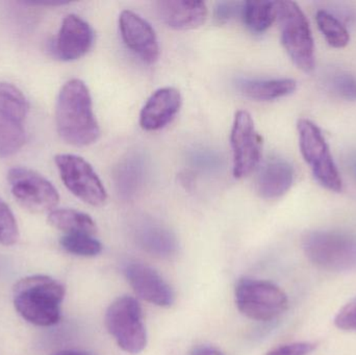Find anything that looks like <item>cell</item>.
Returning a JSON list of instances; mask_svg holds the SVG:
<instances>
[{
	"mask_svg": "<svg viewBox=\"0 0 356 355\" xmlns=\"http://www.w3.org/2000/svg\"><path fill=\"white\" fill-rule=\"evenodd\" d=\"M56 127L60 137L76 147L92 145L99 139L91 94L81 79H71L60 89L56 102Z\"/></svg>",
	"mask_w": 356,
	"mask_h": 355,
	"instance_id": "cell-1",
	"label": "cell"
},
{
	"mask_svg": "<svg viewBox=\"0 0 356 355\" xmlns=\"http://www.w3.org/2000/svg\"><path fill=\"white\" fill-rule=\"evenodd\" d=\"M64 297V286L45 275L25 277L14 287L15 308L38 327H52L60 321Z\"/></svg>",
	"mask_w": 356,
	"mask_h": 355,
	"instance_id": "cell-2",
	"label": "cell"
},
{
	"mask_svg": "<svg viewBox=\"0 0 356 355\" xmlns=\"http://www.w3.org/2000/svg\"><path fill=\"white\" fill-rule=\"evenodd\" d=\"M276 20L280 37L289 56L300 70L309 73L315 69V44L309 20L294 1H276Z\"/></svg>",
	"mask_w": 356,
	"mask_h": 355,
	"instance_id": "cell-3",
	"label": "cell"
},
{
	"mask_svg": "<svg viewBox=\"0 0 356 355\" xmlns=\"http://www.w3.org/2000/svg\"><path fill=\"white\" fill-rule=\"evenodd\" d=\"M303 251L318 268L332 272L356 269V236L342 231H314L303 237Z\"/></svg>",
	"mask_w": 356,
	"mask_h": 355,
	"instance_id": "cell-4",
	"label": "cell"
},
{
	"mask_svg": "<svg viewBox=\"0 0 356 355\" xmlns=\"http://www.w3.org/2000/svg\"><path fill=\"white\" fill-rule=\"evenodd\" d=\"M106 327L119 347L129 354H138L147 345L143 311L135 298L123 296L115 300L106 314Z\"/></svg>",
	"mask_w": 356,
	"mask_h": 355,
	"instance_id": "cell-5",
	"label": "cell"
},
{
	"mask_svg": "<svg viewBox=\"0 0 356 355\" xmlns=\"http://www.w3.org/2000/svg\"><path fill=\"white\" fill-rule=\"evenodd\" d=\"M236 304L244 316L255 321H270L288 308V296L273 283L259 279H240L236 283Z\"/></svg>",
	"mask_w": 356,
	"mask_h": 355,
	"instance_id": "cell-6",
	"label": "cell"
},
{
	"mask_svg": "<svg viewBox=\"0 0 356 355\" xmlns=\"http://www.w3.org/2000/svg\"><path fill=\"white\" fill-rule=\"evenodd\" d=\"M301 154L320 185L332 192L342 191V179L319 127L309 119L297 124Z\"/></svg>",
	"mask_w": 356,
	"mask_h": 355,
	"instance_id": "cell-7",
	"label": "cell"
},
{
	"mask_svg": "<svg viewBox=\"0 0 356 355\" xmlns=\"http://www.w3.org/2000/svg\"><path fill=\"white\" fill-rule=\"evenodd\" d=\"M60 179L67 189L92 206H102L108 199L106 188L93 167L74 154H58L54 158Z\"/></svg>",
	"mask_w": 356,
	"mask_h": 355,
	"instance_id": "cell-8",
	"label": "cell"
},
{
	"mask_svg": "<svg viewBox=\"0 0 356 355\" xmlns=\"http://www.w3.org/2000/svg\"><path fill=\"white\" fill-rule=\"evenodd\" d=\"M8 181L15 199L31 212H52L60 201V195L54 185L31 169L21 167L10 169Z\"/></svg>",
	"mask_w": 356,
	"mask_h": 355,
	"instance_id": "cell-9",
	"label": "cell"
},
{
	"mask_svg": "<svg viewBox=\"0 0 356 355\" xmlns=\"http://www.w3.org/2000/svg\"><path fill=\"white\" fill-rule=\"evenodd\" d=\"M234 176L238 179L248 176L259 165L263 140L255 129L254 121L247 110H238L234 116L230 133Z\"/></svg>",
	"mask_w": 356,
	"mask_h": 355,
	"instance_id": "cell-10",
	"label": "cell"
},
{
	"mask_svg": "<svg viewBox=\"0 0 356 355\" xmlns=\"http://www.w3.org/2000/svg\"><path fill=\"white\" fill-rule=\"evenodd\" d=\"M121 37L127 48L142 62L154 64L160 56L156 31L148 21L133 10H123L119 17Z\"/></svg>",
	"mask_w": 356,
	"mask_h": 355,
	"instance_id": "cell-11",
	"label": "cell"
},
{
	"mask_svg": "<svg viewBox=\"0 0 356 355\" xmlns=\"http://www.w3.org/2000/svg\"><path fill=\"white\" fill-rule=\"evenodd\" d=\"M94 43V31L89 23L76 15L65 17L58 35L51 43V52L64 62L83 58Z\"/></svg>",
	"mask_w": 356,
	"mask_h": 355,
	"instance_id": "cell-12",
	"label": "cell"
},
{
	"mask_svg": "<svg viewBox=\"0 0 356 355\" xmlns=\"http://www.w3.org/2000/svg\"><path fill=\"white\" fill-rule=\"evenodd\" d=\"M125 275L129 285L141 299L161 308H169L175 304L172 288L152 267L133 263L125 269Z\"/></svg>",
	"mask_w": 356,
	"mask_h": 355,
	"instance_id": "cell-13",
	"label": "cell"
},
{
	"mask_svg": "<svg viewBox=\"0 0 356 355\" xmlns=\"http://www.w3.org/2000/svg\"><path fill=\"white\" fill-rule=\"evenodd\" d=\"M182 98L172 87L156 90L146 101L140 114V125L147 131L164 129L179 112Z\"/></svg>",
	"mask_w": 356,
	"mask_h": 355,
	"instance_id": "cell-14",
	"label": "cell"
},
{
	"mask_svg": "<svg viewBox=\"0 0 356 355\" xmlns=\"http://www.w3.org/2000/svg\"><path fill=\"white\" fill-rule=\"evenodd\" d=\"M156 12L161 20L178 31H188L201 26L207 21V4L202 1L162 0L156 2Z\"/></svg>",
	"mask_w": 356,
	"mask_h": 355,
	"instance_id": "cell-15",
	"label": "cell"
},
{
	"mask_svg": "<svg viewBox=\"0 0 356 355\" xmlns=\"http://www.w3.org/2000/svg\"><path fill=\"white\" fill-rule=\"evenodd\" d=\"M294 168L282 158L266 163L257 177V193L265 199H277L284 196L294 183Z\"/></svg>",
	"mask_w": 356,
	"mask_h": 355,
	"instance_id": "cell-16",
	"label": "cell"
},
{
	"mask_svg": "<svg viewBox=\"0 0 356 355\" xmlns=\"http://www.w3.org/2000/svg\"><path fill=\"white\" fill-rule=\"evenodd\" d=\"M246 97L257 101H272L294 93L296 81L292 79H245L238 83Z\"/></svg>",
	"mask_w": 356,
	"mask_h": 355,
	"instance_id": "cell-17",
	"label": "cell"
},
{
	"mask_svg": "<svg viewBox=\"0 0 356 355\" xmlns=\"http://www.w3.org/2000/svg\"><path fill=\"white\" fill-rule=\"evenodd\" d=\"M48 223L66 235L86 233L94 236L97 231L95 222L89 215L71 208L52 210L48 216Z\"/></svg>",
	"mask_w": 356,
	"mask_h": 355,
	"instance_id": "cell-18",
	"label": "cell"
},
{
	"mask_svg": "<svg viewBox=\"0 0 356 355\" xmlns=\"http://www.w3.org/2000/svg\"><path fill=\"white\" fill-rule=\"evenodd\" d=\"M241 16L249 31L265 33L276 20V1L244 2Z\"/></svg>",
	"mask_w": 356,
	"mask_h": 355,
	"instance_id": "cell-19",
	"label": "cell"
},
{
	"mask_svg": "<svg viewBox=\"0 0 356 355\" xmlns=\"http://www.w3.org/2000/svg\"><path fill=\"white\" fill-rule=\"evenodd\" d=\"M29 110L24 94L16 85L0 81V117L22 123Z\"/></svg>",
	"mask_w": 356,
	"mask_h": 355,
	"instance_id": "cell-20",
	"label": "cell"
},
{
	"mask_svg": "<svg viewBox=\"0 0 356 355\" xmlns=\"http://www.w3.org/2000/svg\"><path fill=\"white\" fill-rule=\"evenodd\" d=\"M316 20L320 31L332 47L341 49L348 45L350 35L346 27L337 17L327 10H318Z\"/></svg>",
	"mask_w": 356,
	"mask_h": 355,
	"instance_id": "cell-21",
	"label": "cell"
},
{
	"mask_svg": "<svg viewBox=\"0 0 356 355\" xmlns=\"http://www.w3.org/2000/svg\"><path fill=\"white\" fill-rule=\"evenodd\" d=\"M25 142L22 123L0 117V158L16 154Z\"/></svg>",
	"mask_w": 356,
	"mask_h": 355,
	"instance_id": "cell-22",
	"label": "cell"
},
{
	"mask_svg": "<svg viewBox=\"0 0 356 355\" xmlns=\"http://www.w3.org/2000/svg\"><path fill=\"white\" fill-rule=\"evenodd\" d=\"M60 246L69 254L74 256L92 258L102 254V244L93 236L86 233L65 235L60 239Z\"/></svg>",
	"mask_w": 356,
	"mask_h": 355,
	"instance_id": "cell-23",
	"label": "cell"
},
{
	"mask_svg": "<svg viewBox=\"0 0 356 355\" xmlns=\"http://www.w3.org/2000/svg\"><path fill=\"white\" fill-rule=\"evenodd\" d=\"M141 162L136 160V158H129L125 160L120 167H119L118 181L117 185L119 189L122 190L123 193H134L136 188L139 187L140 179L143 176V171H142Z\"/></svg>",
	"mask_w": 356,
	"mask_h": 355,
	"instance_id": "cell-24",
	"label": "cell"
},
{
	"mask_svg": "<svg viewBox=\"0 0 356 355\" xmlns=\"http://www.w3.org/2000/svg\"><path fill=\"white\" fill-rule=\"evenodd\" d=\"M19 239V229L16 219L8 204L0 198V244L14 245Z\"/></svg>",
	"mask_w": 356,
	"mask_h": 355,
	"instance_id": "cell-25",
	"label": "cell"
},
{
	"mask_svg": "<svg viewBox=\"0 0 356 355\" xmlns=\"http://www.w3.org/2000/svg\"><path fill=\"white\" fill-rule=\"evenodd\" d=\"M146 247L159 254H170L175 247V240L169 231L161 227H149L142 235Z\"/></svg>",
	"mask_w": 356,
	"mask_h": 355,
	"instance_id": "cell-26",
	"label": "cell"
},
{
	"mask_svg": "<svg viewBox=\"0 0 356 355\" xmlns=\"http://www.w3.org/2000/svg\"><path fill=\"white\" fill-rule=\"evenodd\" d=\"M332 90L339 97L347 101L356 100V77L347 72L337 73L330 81Z\"/></svg>",
	"mask_w": 356,
	"mask_h": 355,
	"instance_id": "cell-27",
	"label": "cell"
},
{
	"mask_svg": "<svg viewBox=\"0 0 356 355\" xmlns=\"http://www.w3.org/2000/svg\"><path fill=\"white\" fill-rule=\"evenodd\" d=\"M334 324L341 331L356 333V298L339 311Z\"/></svg>",
	"mask_w": 356,
	"mask_h": 355,
	"instance_id": "cell-28",
	"label": "cell"
},
{
	"mask_svg": "<svg viewBox=\"0 0 356 355\" xmlns=\"http://www.w3.org/2000/svg\"><path fill=\"white\" fill-rule=\"evenodd\" d=\"M317 345L311 342H296L274 348L267 355H309L316 349Z\"/></svg>",
	"mask_w": 356,
	"mask_h": 355,
	"instance_id": "cell-29",
	"label": "cell"
},
{
	"mask_svg": "<svg viewBox=\"0 0 356 355\" xmlns=\"http://www.w3.org/2000/svg\"><path fill=\"white\" fill-rule=\"evenodd\" d=\"M243 4L238 2L224 1L219 2L215 8V20L218 24H225L232 20L236 15L242 12Z\"/></svg>",
	"mask_w": 356,
	"mask_h": 355,
	"instance_id": "cell-30",
	"label": "cell"
},
{
	"mask_svg": "<svg viewBox=\"0 0 356 355\" xmlns=\"http://www.w3.org/2000/svg\"><path fill=\"white\" fill-rule=\"evenodd\" d=\"M191 355H224L220 350L216 349L209 346H202V347L196 348Z\"/></svg>",
	"mask_w": 356,
	"mask_h": 355,
	"instance_id": "cell-31",
	"label": "cell"
},
{
	"mask_svg": "<svg viewBox=\"0 0 356 355\" xmlns=\"http://www.w3.org/2000/svg\"><path fill=\"white\" fill-rule=\"evenodd\" d=\"M349 168H350L353 176L356 179V154H353L349 158Z\"/></svg>",
	"mask_w": 356,
	"mask_h": 355,
	"instance_id": "cell-32",
	"label": "cell"
},
{
	"mask_svg": "<svg viewBox=\"0 0 356 355\" xmlns=\"http://www.w3.org/2000/svg\"><path fill=\"white\" fill-rule=\"evenodd\" d=\"M54 355H91L87 352H75V350H64V352H56Z\"/></svg>",
	"mask_w": 356,
	"mask_h": 355,
	"instance_id": "cell-33",
	"label": "cell"
}]
</instances>
